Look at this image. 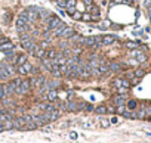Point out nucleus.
Here are the masks:
<instances>
[{"instance_id": "obj_1", "label": "nucleus", "mask_w": 151, "mask_h": 143, "mask_svg": "<svg viewBox=\"0 0 151 143\" xmlns=\"http://www.w3.org/2000/svg\"><path fill=\"white\" fill-rule=\"evenodd\" d=\"M46 19H47V27H49V30H55V28L61 27V25H65L58 16H47Z\"/></svg>"}, {"instance_id": "obj_2", "label": "nucleus", "mask_w": 151, "mask_h": 143, "mask_svg": "<svg viewBox=\"0 0 151 143\" xmlns=\"http://www.w3.org/2000/svg\"><path fill=\"white\" fill-rule=\"evenodd\" d=\"M130 56H132L133 59H136L138 63H145V62H147V55L144 53L142 50H132V52H130Z\"/></svg>"}, {"instance_id": "obj_3", "label": "nucleus", "mask_w": 151, "mask_h": 143, "mask_svg": "<svg viewBox=\"0 0 151 143\" xmlns=\"http://www.w3.org/2000/svg\"><path fill=\"white\" fill-rule=\"evenodd\" d=\"M31 69H33V67H31V65H30L28 62H25V63H22V65H18L16 72H18L19 75H27Z\"/></svg>"}, {"instance_id": "obj_4", "label": "nucleus", "mask_w": 151, "mask_h": 143, "mask_svg": "<svg viewBox=\"0 0 151 143\" xmlns=\"http://www.w3.org/2000/svg\"><path fill=\"white\" fill-rule=\"evenodd\" d=\"M30 89H31V87H30V81H28V80H22L21 86L15 90V93H18V95H25Z\"/></svg>"}, {"instance_id": "obj_5", "label": "nucleus", "mask_w": 151, "mask_h": 143, "mask_svg": "<svg viewBox=\"0 0 151 143\" xmlns=\"http://www.w3.org/2000/svg\"><path fill=\"white\" fill-rule=\"evenodd\" d=\"M114 87L119 89V87H124V89H129L130 87V81L128 78H116L114 80Z\"/></svg>"}, {"instance_id": "obj_6", "label": "nucleus", "mask_w": 151, "mask_h": 143, "mask_svg": "<svg viewBox=\"0 0 151 143\" xmlns=\"http://www.w3.org/2000/svg\"><path fill=\"white\" fill-rule=\"evenodd\" d=\"M28 81H30V87H40L45 83V78L42 75H36V77H33V78L28 80Z\"/></svg>"}, {"instance_id": "obj_7", "label": "nucleus", "mask_w": 151, "mask_h": 143, "mask_svg": "<svg viewBox=\"0 0 151 143\" xmlns=\"http://www.w3.org/2000/svg\"><path fill=\"white\" fill-rule=\"evenodd\" d=\"M25 28H27V19L19 16L16 19V30H18V33H22V31H25Z\"/></svg>"}, {"instance_id": "obj_8", "label": "nucleus", "mask_w": 151, "mask_h": 143, "mask_svg": "<svg viewBox=\"0 0 151 143\" xmlns=\"http://www.w3.org/2000/svg\"><path fill=\"white\" fill-rule=\"evenodd\" d=\"M12 124H14V128L16 130H22L25 127V121H24V116H18V118L12 120Z\"/></svg>"}, {"instance_id": "obj_9", "label": "nucleus", "mask_w": 151, "mask_h": 143, "mask_svg": "<svg viewBox=\"0 0 151 143\" xmlns=\"http://www.w3.org/2000/svg\"><path fill=\"white\" fill-rule=\"evenodd\" d=\"M116 42V35L108 34V35H102V46H110Z\"/></svg>"}, {"instance_id": "obj_10", "label": "nucleus", "mask_w": 151, "mask_h": 143, "mask_svg": "<svg viewBox=\"0 0 151 143\" xmlns=\"http://www.w3.org/2000/svg\"><path fill=\"white\" fill-rule=\"evenodd\" d=\"M82 44H84V46H87V47H93V49H96V42H95V37H84Z\"/></svg>"}, {"instance_id": "obj_11", "label": "nucleus", "mask_w": 151, "mask_h": 143, "mask_svg": "<svg viewBox=\"0 0 151 143\" xmlns=\"http://www.w3.org/2000/svg\"><path fill=\"white\" fill-rule=\"evenodd\" d=\"M55 58H58V52L55 49H49L45 52V56L42 59H55Z\"/></svg>"}, {"instance_id": "obj_12", "label": "nucleus", "mask_w": 151, "mask_h": 143, "mask_svg": "<svg viewBox=\"0 0 151 143\" xmlns=\"http://www.w3.org/2000/svg\"><path fill=\"white\" fill-rule=\"evenodd\" d=\"M46 99L49 102H55L58 99V92H56V90H54V89H50L49 92L46 93Z\"/></svg>"}, {"instance_id": "obj_13", "label": "nucleus", "mask_w": 151, "mask_h": 143, "mask_svg": "<svg viewBox=\"0 0 151 143\" xmlns=\"http://www.w3.org/2000/svg\"><path fill=\"white\" fill-rule=\"evenodd\" d=\"M113 102L116 103V106H120V105H126V96H124V95H117V96H114V99H113Z\"/></svg>"}, {"instance_id": "obj_14", "label": "nucleus", "mask_w": 151, "mask_h": 143, "mask_svg": "<svg viewBox=\"0 0 151 143\" xmlns=\"http://www.w3.org/2000/svg\"><path fill=\"white\" fill-rule=\"evenodd\" d=\"M3 92H5V96H10L12 93H15V87L12 86V83L3 84Z\"/></svg>"}, {"instance_id": "obj_15", "label": "nucleus", "mask_w": 151, "mask_h": 143, "mask_svg": "<svg viewBox=\"0 0 151 143\" xmlns=\"http://www.w3.org/2000/svg\"><path fill=\"white\" fill-rule=\"evenodd\" d=\"M73 34H74V30L71 27H64V30H62V33H61V37L62 38H70Z\"/></svg>"}, {"instance_id": "obj_16", "label": "nucleus", "mask_w": 151, "mask_h": 143, "mask_svg": "<svg viewBox=\"0 0 151 143\" xmlns=\"http://www.w3.org/2000/svg\"><path fill=\"white\" fill-rule=\"evenodd\" d=\"M12 74L10 72H8V69L5 68V67H0V78L2 80H6V78H9Z\"/></svg>"}, {"instance_id": "obj_17", "label": "nucleus", "mask_w": 151, "mask_h": 143, "mask_svg": "<svg viewBox=\"0 0 151 143\" xmlns=\"http://www.w3.org/2000/svg\"><path fill=\"white\" fill-rule=\"evenodd\" d=\"M138 106V102L136 100H129V102H126V109H129V111H135Z\"/></svg>"}, {"instance_id": "obj_18", "label": "nucleus", "mask_w": 151, "mask_h": 143, "mask_svg": "<svg viewBox=\"0 0 151 143\" xmlns=\"http://www.w3.org/2000/svg\"><path fill=\"white\" fill-rule=\"evenodd\" d=\"M136 118L138 120H145V105L141 106V109L136 112Z\"/></svg>"}, {"instance_id": "obj_19", "label": "nucleus", "mask_w": 151, "mask_h": 143, "mask_svg": "<svg viewBox=\"0 0 151 143\" xmlns=\"http://www.w3.org/2000/svg\"><path fill=\"white\" fill-rule=\"evenodd\" d=\"M58 118H59V111L54 109L52 112H49V120H50V121H55V120H58Z\"/></svg>"}, {"instance_id": "obj_20", "label": "nucleus", "mask_w": 151, "mask_h": 143, "mask_svg": "<svg viewBox=\"0 0 151 143\" xmlns=\"http://www.w3.org/2000/svg\"><path fill=\"white\" fill-rule=\"evenodd\" d=\"M43 65H45V67H46L49 71H52L54 67H55V65L52 63V59H43Z\"/></svg>"}, {"instance_id": "obj_21", "label": "nucleus", "mask_w": 151, "mask_h": 143, "mask_svg": "<svg viewBox=\"0 0 151 143\" xmlns=\"http://www.w3.org/2000/svg\"><path fill=\"white\" fill-rule=\"evenodd\" d=\"M27 62V55H18L16 56V65H22V63H25Z\"/></svg>"}, {"instance_id": "obj_22", "label": "nucleus", "mask_w": 151, "mask_h": 143, "mask_svg": "<svg viewBox=\"0 0 151 143\" xmlns=\"http://www.w3.org/2000/svg\"><path fill=\"white\" fill-rule=\"evenodd\" d=\"M95 112L99 114V115H104V114H107V106L105 105H101V106L95 108Z\"/></svg>"}, {"instance_id": "obj_23", "label": "nucleus", "mask_w": 151, "mask_h": 143, "mask_svg": "<svg viewBox=\"0 0 151 143\" xmlns=\"http://www.w3.org/2000/svg\"><path fill=\"white\" fill-rule=\"evenodd\" d=\"M2 125H3V130H12V128H14V124H12V120H8V121L2 123Z\"/></svg>"}, {"instance_id": "obj_24", "label": "nucleus", "mask_w": 151, "mask_h": 143, "mask_svg": "<svg viewBox=\"0 0 151 143\" xmlns=\"http://www.w3.org/2000/svg\"><path fill=\"white\" fill-rule=\"evenodd\" d=\"M65 7L68 10H74L76 9V0H68V2L65 3Z\"/></svg>"}, {"instance_id": "obj_25", "label": "nucleus", "mask_w": 151, "mask_h": 143, "mask_svg": "<svg viewBox=\"0 0 151 143\" xmlns=\"http://www.w3.org/2000/svg\"><path fill=\"white\" fill-rule=\"evenodd\" d=\"M71 40L73 42H76V43H83V37L80 35V34H73V37H71Z\"/></svg>"}, {"instance_id": "obj_26", "label": "nucleus", "mask_w": 151, "mask_h": 143, "mask_svg": "<svg viewBox=\"0 0 151 143\" xmlns=\"http://www.w3.org/2000/svg\"><path fill=\"white\" fill-rule=\"evenodd\" d=\"M108 68H110V71H119L121 67L119 63H116V62H111V63H108Z\"/></svg>"}, {"instance_id": "obj_27", "label": "nucleus", "mask_w": 151, "mask_h": 143, "mask_svg": "<svg viewBox=\"0 0 151 143\" xmlns=\"http://www.w3.org/2000/svg\"><path fill=\"white\" fill-rule=\"evenodd\" d=\"M14 46H12V43L10 42H6V43H3V44H0V50L2 52H5V50H8V49H12Z\"/></svg>"}, {"instance_id": "obj_28", "label": "nucleus", "mask_w": 151, "mask_h": 143, "mask_svg": "<svg viewBox=\"0 0 151 143\" xmlns=\"http://www.w3.org/2000/svg\"><path fill=\"white\" fill-rule=\"evenodd\" d=\"M133 74H135V77H136V78H142V77L145 75V71L144 69H136V71H133Z\"/></svg>"}, {"instance_id": "obj_29", "label": "nucleus", "mask_w": 151, "mask_h": 143, "mask_svg": "<svg viewBox=\"0 0 151 143\" xmlns=\"http://www.w3.org/2000/svg\"><path fill=\"white\" fill-rule=\"evenodd\" d=\"M138 46H139V43H136V42H126V47H129V49H136Z\"/></svg>"}, {"instance_id": "obj_30", "label": "nucleus", "mask_w": 151, "mask_h": 143, "mask_svg": "<svg viewBox=\"0 0 151 143\" xmlns=\"http://www.w3.org/2000/svg\"><path fill=\"white\" fill-rule=\"evenodd\" d=\"M71 16H73V19H76V21H80V19H82V14H80V12H76V10H73Z\"/></svg>"}, {"instance_id": "obj_31", "label": "nucleus", "mask_w": 151, "mask_h": 143, "mask_svg": "<svg viewBox=\"0 0 151 143\" xmlns=\"http://www.w3.org/2000/svg\"><path fill=\"white\" fill-rule=\"evenodd\" d=\"M124 111H126V105H120V106H117V108H116V112H117L119 115H123V114H124Z\"/></svg>"}, {"instance_id": "obj_32", "label": "nucleus", "mask_w": 151, "mask_h": 143, "mask_svg": "<svg viewBox=\"0 0 151 143\" xmlns=\"http://www.w3.org/2000/svg\"><path fill=\"white\" fill-rule=\"evenodd\" d=\"M21 83H22V78H15L14 81H12V86H14V87H15V90H16V89L21 86Z\"/></svg>"}, {"instance_id": "obj_33", "label": "nucleus", "mask_w": 151, "mask_h": 143, "mask_svg": "<svg viewBox=\"0 0 151 143\" xmlns=\"http://www.w3.org/2000/svg\"><path fill=\"white\" fill-rule=\"evenodd\" d=\"M64 27H65V25H61V27L55 28V30H54V37H55V35H61V33H62V30H64Z\"/></svg>"}, {"instance_id": "obj_34", "label": "nucleus", "mask_w": 151, "mask_h": 143, "mask_svg": "<svg viewBox=\"0 0 151 143\" xmlns=\"http://www.w3.org/2000/svg\"><path fill=\"white\" fill-rule=\"evenodd\" d=\"M73 53H74V56H79V55L83 53V49L82 47H74L73 49Z\"/></svg>"}, {"instance_id": "obj_35", "label": "nucleus", "mask_w": 151, "mask_h": 143, "mask_svg": "<svg viewBox=\"0 0 151 143\" xmlns=\"http://www.w3.org/2000/svg\"><path fill=\"white\" fill-rule=\"evenodd\" d=\"M82 19L83 21H92V15L91 14H82Z\"/></svg>"}, {"instance_id": "obj_36", "label": "nucleus", "mask_w": 151, "mask_h": 143, "mask_svg": "<svg viewBox=\"0 0 151 143\" xmlns=\"http://www.w3.org/2000/svg\"><path fill=\"white\" fill-rule=\"evenodd\" d=\"M145 118H151V106H145Z\"/></svg>"}, {"instance_id": "obj_37", "label": "nucleus", "mask_w": 151, "mask_h": 143, "mask_svg": "<svg viewBox=\"0 0 151 143\" xmlns=\"http://www.w3.org/2000/svg\"><path fill=\"white\" fill-rule=\"evenodd\" d=\"M117 92H119V95H126L128 89H124V87H119V89H117Z\"/></svg>"}, {"instance_id": "obj_38", "label": "nucleus", "mask_w": 151, "mask_h": 143, "mask_svg": "<svg viewBox=\"0 0 151 143\" xmlns=\"http://www.w3.org/2000/svg\"><path fill=\"white\" fill-rule=\"evenodd\" d=\"M6 42H9V38H8V37H5V35H2V34H0V44H3V43H6Z\"/></svg>"}, {"instance_id": "obj_39", "label": "nucleus", "mask_w": 151, "mask_h": 143, "mask_svg": "<svg viewBox=\"0 0 151 143\" xmlns=\"http://www.w3.org/2000/svg\"><path fill=\"white\" fill-rule=\"evenodd\" d=\"M126 78H128V80H132V78H135V74L133 72H126Z\"/></svg>"}, {"instance_id": "obj_40", "label": "nucleus", "mask_w": 151, "mask_h": 143, "mask_svg": "<svg viewBox=\"0 0 151 143\" xmlns=\"http://www.w3.org/2000/svg\"><path fill=\"white\" fill-rule=\"evenodd\" d=\"M5 92H3V84H0V99H5Z\"/></svg>"}, {"instance_id": "obj_41", "label": "nucleus", "mask_w": 151, "mask_h": 143, "mask_svg": "<svg viewBox=\"0 0 151 143\" xmlns=\"http://www.w3.org/2000/svg\"><path fill=\"white\" fill-rule=\"evenodd\" d=\"M56 3H58L59 7H65V3L67 2H64V0H56Z\"/></svg>"}, {"instance_id": "obj_42", "label": "nucleus", "mask_w": 151, "mask_h": 143, "mask_svg": "<svg viewBox=\"0 0 151 143\" xmlns=\"http://www.w3.org/2000/svg\"><path fill=\"white\" fill-rule=\"evenodd\" d=\"M111 123L108 121V120H102V121H101V125H102V127H108Z\"/></svg>"}, {"instance_id": "obj_43", "label": "nucleus", "mask_w": 151, "mask_h": 143, "mask_svg": "<svg viewBox=\"0 0 151 143\" xmlns=\"http://www.w3.org/2000/svg\"><path fill=\"white\" fill-rule=\"evenodd\" d=\"M82 125H83L84 128H89V127H92V123H87V121H86V123H83Z\"/></svg>"}, {"instance_id": "obj_44", "label": "nucleus", "mask_w": 151, "mask_h": 143, "mask_svg": "<svg viewBox=\"0 0 151 143\" xmlns=\"http://www.w3.org/2000/svg\"><path fill=\"white\" fill-rule=\"evenodd\" d=\"M117 121H119V120H117V116H113V118L110 120V123H111V124H116Z\"/></svg>"}, {"instance_id": "obj_45", "label": "nucleus", "mask_w": 151, "mask_h": 143, "mask_svg": "<svg viewBox=\"0 0 151 143\" xmlns=\"http://www.w3.org/2000/svg\"><path fill=\"white\" fill-rule=\"evenodd\" d=\"M84 2V5H87V6H91L92 3H93V0H83Z\"/></svg>"}, {"instance_id": "obj_46", "label": "nucleus", "mask_w": 151, "mask_h": 143, "mask_svg": "<svg viewBox=\"0 0 151 143\" xmlns=\"http://www.w3.org/2000/svg\"><path fill=\"white\" fill-rule=\"evenodd\" d=\"M59 15H61V16H65L67 14H65V10H64V9H61V10H59Z\"/></svg>"}, {"instance_id": "obj_47", "label": "nucleus", "mask_w": 151, "mask_h": 143, "mask_svg": "<svg viewBox=\"0 0 151 143\" xmlns=\"http://www.w3.org/2000/svg\"><path fill=\"white\" fill-rule=\"evenodd\" d=\"M113 3H114V5H120V3H123V0H113Z\"/></svg>"}, {"instance_id": "obj_48", "label": "nucleus", "mask_w": 151, "mask_h": 143, "mask_svg": "<svg viewBox=\"0 0 151 143\" xmlns=\"http://www.w3.org/2000/svg\"><path fill=\"white\" fill-rule=\"evenodd\" d=\"M70 137H71V139H77V133H74V131H73V133L70 134Z\"/></svg>"}, {"instance_id": "obj_49", "label": "nucleus", "mask_w": 151, "mask_h": 143, "mask_svg": "<svg viewBox=\"0 0 151 143\" xmlns=\"http://www.w3.org/2000/svg\"><path fill=\"white\" fill-rule=\"evenodd\" d=\"M133 0H123V3H132Z\"/></svg>"}, {"instance_id": "obj_50", "label": "nucleus", "mask_w": 151, "mask_h": 143, "mask_svg": "<svg viewBox=\"0 0 151 143\" xmlns=\"http://www.w3.org/2000/svg\"><path fill=\"white\" fill-rule=\"evenodd\" d=\"M64 2H68V0H64Z\"/></svg>"}, {"instance_id": "obj_51", "label": "nucleus", "mask_w": 151, "mask_h": 143, "mask_svg": "<svg viewBox=\"0 0 151 143\" xmlns=\"http://www.w3.org/2000/svg\"><path fill=\"white\" fill-rule=\"evenodd\" d=\"M0 34H2V33H0Z\"/></svg>"}]
</instances>
